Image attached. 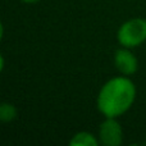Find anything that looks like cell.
Wrapping results in <instances>:
<instances>
[{"instance_id": "cell-1", "label": "cell", "mask_w": 146, "mask_h": 146, "mask_svg": "<svg viewBox=\"0 0 146 146\" xmlns=\"http://www.w3.org/2000/svg\"><path fill=\"white\" fill-rule=\"evenodd\" d=\"M136 86L129 78L119 76L109 80L98 96V109L106 118L123 115L135 103Z\"/></svg>"}, {"instance_id": "cell-2", "label": "cell", "mask_w": 146, "mask_h": 146, "mask_svg": "<svg viewBox=\"0 0 146 146\" xmlns=\"http://www.w3.org/2000/svg\"><path fill=\"white\" fill-rule=\"evenodd\" d=\"M117 38L123 48L132 49L140 46L146 41V19L132 18L124 22L117 32Z\"/></svg>"}, {"instance_id": "cell-3", "label": "cell", "mask_w": 146, "mask_h": 146, "mask_svg": "<svg viewBox=\"0 0 146 146\" xmlns=\"http://www.w3.org/2000/svg\"><path fill=\"white\" fill-rule=\"evenodd\" d=\"M99 141L105 146H119L123 141V129L115 118H106L99 128Z\"/></svg>"}, {"instance_id": "cell-4", "label": "cell", "mask_w": 146, "mask_h": 146, "mask_svg": "<svg viewBox=\"0 0 146 146\" xmlns=\"http://www.w3.org/2000/svg\"><path fill=\"white\" fill-rule=\"evenodd\" d=\"M114 64H115L117 69L124 76L133 74L139 68L136 56L127 48L119 49V50L115 51V54H114Z\"/></svg>"}, {"instance_id": "cell-5", "label": "cell", "mask_w": 146, "mask_h": 146, "mask_svg": "<svg viewBox=\"0 0 146 146\" xmlns=\"http://www.w3.org/2000/svg\"><path fill=\"white\" fill-rule=\"evenodd\" d=\"M100 144L98 139L90 132H78L73 136V139L69 141L71 146H98Z\"/></svg>"}, {"instance_id": "cell-6", "label": "cell", "mask_w": 146, "mask_h": 146, "mask_svg": "<svg viewBox=\"0 0 146 146\" xmlns=\"http://www.w3.org/2000/svg\"><path fill=\"white\" fill-rule=\"evenodd\" d=\"M17 118V109L14 105L8 103H3L0 106V121L1 122H12Z\"/></svg>"}, {"instance_id": "cell-7", "label": "cell", "mask_w": 146, "mask_h": 146, "mask_svg": "<svg viewBox=\"0 0 146 146\" xmlns=\"http://www.w3.org/2000/svg\"><path fill=\"white\" fill-rule=\"evenodd\" d=\"M23 3H26V4H35V3L40 1V0H22Z\"/></svg>"}]
</instances>
